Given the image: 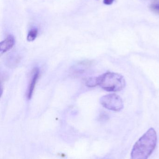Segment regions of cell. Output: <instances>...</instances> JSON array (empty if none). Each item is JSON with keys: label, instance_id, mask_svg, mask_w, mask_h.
I'll return each mask as SVG.
<instances>
[{"label": "cell", "instance_id": "6da1fadb", "mask_svg": "<svg viewBox=\"0 0 159 159\" xmlns=\"http://www.w3.org/2000/svg\"><path fill=\"white\" fill-rule=\"evenodd\" d=\"M157 142L156 131L154 128H150L134 145L131 152V159H148L155 149Z\"/></svg>", "mask_w": 159, "mask_h": 159}, {"label": "cell", "instance_id": "7a4b0ae2", "mask_svg": "<svg viewBox=\"0 0 159 159\" xmlns=\"http://www.w3.org/2000/svg\"><path fill=\"white\" fill-rule=\"evenodd\" d=\"M98 85L108 92L121 91L125 86L123 76L119 73L107 72L97 77Z\"/></svg>", "mask_w": 159, "mask_h": 159}, {"label": "cell", "instance_id": "3957f363", "mask_svg": "<svg viewBox=\"0 0 159 159\" xmlns=\"http://www.w3.org/2000/svg\"><path fill=\"white\" fill-rule=\"evenodd\" d=\"M100 103L107 109L113 111H120L124 107L122 99L115 94L103 96L100 98Z\"/></svg>", "mask_w": 159, "mask_h": 159}, {"label": "cell", "instance_id": "277c9868", "mask_svg": "<svg viewBox=\"0 0 159 159\" xmlns=\"http://www.w3.org/2000/svg\"><path fill=\"white\" fill-rule=\"evenodd\" d=\"M15 43L14 37L12 35H9L0 43V52L1 53L6 52L13 47Z\"/></svg>", "mask_w": 159, "mask_h": 159}, {"label": "cell", "instance_id": "5b68a950", "mask_svg": "<svg viewBox=\"0 0 159 159\" xmlns=\"http://www.w3.org/2000/svg\"><path fill=\"white\" fill-rule=\"evenodd\" d=\"M39 69L38 68L34 69L33 70V76H32L31 82L30 84L28 92V98L29 99H30L31 98L32 94H33V91H34L35 85H36V83L39 79Z\"/></svg>", "mask_w": 159, "mask_h": 159}, {"label": "cell", "instance_id": "8992f818", "mask_svg": "<svg viewBox=\"0 0 159 159\" xmlns=\"http://www.w3.org/2000/svg\"><path fill=\"white\" fill-rule=\"evenodd\" d=\"M38 30L36 28L30 30L27 36V40L29 42H32L35 40L38 36Z\"/></svg>", "mask_w": 159, "mask_h": 159}, {"label": "cell", "instance_id": "52a82bcc", "mask_svg": "<svg viewBox=\"0 0 159 159\" xmlns=\"http://www.w3.org/2000/svg\"><path fill=\"white\" fill-rule=\"evenodd\" d=\"M86 85L90 87H95L98 85L97 77L89 78L86 80Z\"/></svg>", "mask_w": 159, "mask_h": 159}, {"label": "cell", "instance_id": "ba28073f", "mask_svg": "<svg viewBox=\"0 0 159 159\" xmlns=\"http://www.w3.org/2000/svg\"><path fill=\"white\" fill-rule=\"evenodd\" d=\"M152 11L159 14V0H154L150 6Z\"/></svg>", "mask_w": 159, "mask_h": 159}, {"label": "cell", "instance_id": "9c48e42d", "mask_svg": "<svg viewBox=\"0 0 159 159\" xmlns=\"http://www.w3.org/2000/svg\"><path fill=\"white\" fill-rule=\"evenodd\" d=\"M114 2V0H104L103 3L107 5H111Z\"/></svg>", "mask_w": 159, "mask_h": 159}]
</instances>
